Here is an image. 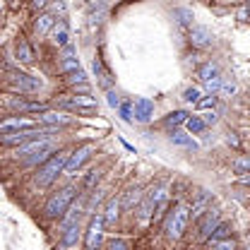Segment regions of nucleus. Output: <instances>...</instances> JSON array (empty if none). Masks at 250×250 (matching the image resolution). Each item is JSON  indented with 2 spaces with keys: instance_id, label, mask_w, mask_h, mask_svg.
I'll return each mask as SVG.
<instances>
[{
  "instance_id": "nucleus-1",
  "label": "nucleus",
  "mask_w": 250,
  "mask_h": 250,
  "mask_svg": "<svg viewBox=\"0 0 250 250\" xmlns=\"http://www.w3.org/2000/svg\"><path fill=\"white\" fill-rule=\"evenodd\" d=\"M67 159H70V152H56L53 156H48L43 164H41V168H39V173H36V186H51L58 176H61L62 171H65V164H67Z\"/></svg>"
},
{
  "instance_id": "nucleus-2",
  "label": "nucleus",
  "mask_w": 250,
  "mask_h": 250,
  "mask_svg": "<svg viewBox=\"0 0 250 250\" xmlns=\"http://www.w3.org/2000/svg\"><path fill=\"white\" fill-rule=\"evenodd\" d=\"M75 195H77V188L75 186H65L61 188L48 202H46V207H43V212H46V217L48 219H61L65 212H67V207L72 205V200H75Z\"/></svg>"
},
{
  "instance_id": "nucleus-3",
  "label": "nucleus",
  "mask_w": 250,
  "mask_h": 250,
  "mask_svg": "<svg viewBox=\"0 0 250 250\" xmlns=\"http://www.w3.org/2000/svg\"><path fill=\"white\" fill-rule=\"evenodd\" d=\"M188 221H190V207H188V205H178V207L168 214L166 224H164L166 238H168V241H178V238L186 233Z\"/></svg>"
},
{
  "instance_id": "nucleus-4",
  "label": "nucleus",
  "mask_w": 250,
  "mask_h": 250,
  "mask_svg": "<svg viewBox=\"0 0 250 250\" xmlns=\"http://www.w3.org/2000/svg\"><path fill=\"white\" fill-rule=\"evenodd\" d=\"M56 108H62V111H70V113H80V116H89V113H96V101L92 96L82 94V96H62V99H56Z\"/></svg>"
},
{
  "instance_id": "nucleus-5",
  "label": "nucleus",
  "mask_w": 250,
  "mask_h": 250,
  "mask_svg": "<svg viewBox=\"0 0 250 250\" xmlns=\"http://www.w3.org/2000/svg\"><path fill=\"white\" fill-rule=\"evenodd\" d=\"M197 77H200V82L205 84V89L209 94H217L219 87H221V70H219V65L214 61H207L202 62L200 67H197Z\"/></svg>"
},
{
  "instance_id": "nucleus-6",
  "label": "nucleus",
  "mask_w": 250,
  "mask_h": 250,
  "mask_svg": "<svg viewBox=\"0 0 250 250\" xmlns=\"http://www.w3.org/2000/svg\"><path fill=\"white\" fill-rule=\"evenodd\" d=\"M7 82L15 92H22V94H34L41 89V80L31 77L27 72H17V70H10L7 72Z\"/></svg>"
},
{
  "instance_id": "nucleus-7",
  "label": "nucleus",
  "mask_w": 250,
  "mask_h": 250,
  "mask_svg": "<svg viewBox=\"0 0 250 250\" xmlns=\"http://www.w3.org/2000/svg\"><path fill=\"white\" fill-rule=\"evenodd\" d=\"M164 197H166V190H164V188H152V190L142 197V205H140V221H142V224H149V221H152L156 205H159Z\"/></svg>"
},
{
  "instance_id": "nucleus-8",
  "label": "nucleus",
  "mask_w": 250,
  "mask_h": 250,
  "mask_svg": "<svg viewBox=\"0 0 250 250\" xmlns=\"http://www.w3.org/2000/svg\"><path fill=\"white\" fill-rule=\"evenodd\" d=\"M94 154V145H82L80 149H75V152H70V159H67V164H65V176H77V171L82 168V164Z\"/></svg>"
},
{
  "instance_id": "nucleus-9",
  "label": "nucleus",
  "mask_w": 250,
  "mask_h": 250,
  "mask_svg": "<svg viewBox=\"0 0 250 250\" xmlns=\"http://www.w3.org/2000/svg\"><path fill=\"white\" fill-rule=\"evenodd\" d=\"M219 219H221V212H219L217 207H214V209L209 207L202 217L197 219V238H200V241H207V238L212 236V231L217 229Z\"/></svg>"
},
{
  "instance_id": "nucleus-10",
  "label": "nucleus",
  "mask_w": 250,
  "mask_h": 250,
  "mask_svg": "<svg viewBox=\"0 0 250 250\" xmlns=\"http://www.w3.org/2000/svg\"><path fill=\"white\" fill-rule=\"evenodd\" d=\"M104 214H94L87 231H84V246L92 250V248H99L101 246V236H104Z\"/></svg>"
},
{
  "instance_id": "nucleus-11",
  "label": "nucleus",
  "mask_w": 250,
  "mask_h": 250,
  "mask_svg": "<svg viewBox=\"0 0 250 250\" xmlns=\"http://www.w3.org/2000/svg\"><path fill=\"white\" fill-rule=\"evenodd\" d=\"M48 147H56L48 137H34V140H29V142H24V145L17 147V156L29 159V156L39 154V152H43V149H48Z\"/></svg>"
},
{
  "instance_id": "nucleus-12",
  "label": "nucleus",
  "mask_w": 250,
  "mask_h": 250,
  "mask_svg": "<svg viewBox=\"0 0 250 250\" xmlns=\"http://www.w3.org/2000/svg\"><path fill=\"white\" fill-rule=\"evenodd\" d=\"M132 113H135V121L137 123H149L152 121V116H154V101H149V99H137V101H132Z\"/></svg>"
},
{
  "instance_id": "nucleus-13",
  "label": "nucleus",
  "mask_w": 250,
  "mask_h": 250,
  "mask_svg": "<svg viewBox=\"0 0 250 250\" xmlns=\"http://www.w3.org/2000/svg\"><path fill=\"white\" fill-rule=\"evenodd\" d=\"M77 67H80V58H77L72 43H67V46L62 48L61 62H58V72H61V75H70V72H75Z\"/></svg>"
},
{
  "instance_id": "nucleus-14",
  "label": "nucleus",
  "mask_w": 250,
  "mask_h": 250,
  "mask_svg": "<svg viewBox=\"0 0 250 250\" xmlns=\"http://www.w3.org/2000/svg\"><path fill=\"white\" fill-rule=\"evenodd\" d=\"M209 205H212V195H209L207 190H197V192H195V200H192V205H190V217L200 219L209 209Z\"/></svg>"
},
{
  "instance_id": "nucleus-15",
  "label": "nucleus",
  "mask_w": 250,
  "mask_h": 250,
  "mask_svg": "<svg viewBox=\"0 0 250 250\" xmlns=\"http://www.w3.org/2000/svg\"><path fill=\"white\" fill-rule=\"evenodd\" d=\"M36 121H31L27 116H7L0 121V132H15V130H22V127H34Z\"/></svg>"
},
{
  "instance_id": "nucleus-16",
  "label": "nucleus",
  "mask_w": 250,
  "mask_h": 250,
  "mask_svg": "<svg viewBox=\"0 0 250 250\" xmlns=\"http://www.w3.org/2000/svg\"><path fill=\"white\" fill-rule=\"evenodd\" d=\"M51 41H53V46H58V48H65V46L70 43V27H67L65 20H58V22L53 24V29H51Z\"/></svg>"
},
{
  "instance_id": "nucleus-17",
  "label": "nucleus",
  "mask_w": 250,
  "mask_h": 250,
  "mask_svg": "<svg viewBox=\"0 0 250 250\" xmlns=\"http://www.w3.org/2000/svg\"><path fill=\"white\" fill-rule=\"evenodd\" d=\"M190 43L195 48H209L212 46V31L207 27H190Z\"/></svg>"
},
{
  "instance_id": "nucleus-18",
  "label": "nucleus",
  "mask_w": 250,
  "mask_h": 250,
  "mask_svg": "<svg viewBox=\"0 0 250 250\" xmlns=\"http://www.w3.org/2000/svg\"><path fill=\"white\" fill-rule=\"evenodd\" d=\"M39 121L46 123V125H53V127H61V125H67L72 118H70L67 113H62V111H51V108H46V111L39 113Z\"/></svg>"
},
{
  "instance_id": "nucleus-19",
  "label": "nucleus",
  "mask_w": 250,
  "mask_h": 250,
  "mask_svg": "<svg viewBox=\"0 0 250 250\" xmlns=\"http://www.w3.org/2000/svg\"><path fill=\"white\" fill-rule=\"evenodd\" d=\"M10 106H12L17 113H41V111L48 108V106L41 104V101H24V99H12Z\"/></svg>"
},
{
  "instance_id": "nucleus-20",
  "label": "nucleus",
  "mask_w": 250,
  "mask_h": 250,
  "mask_svg": "<svg viewBox=\"0 0 250 250\" xmlns=\"http://www.w3.org/2000/svg\"><path fill=\"white\" fill-rule=\"evenodd\" d=\"M53 24H56L53 12H41V15L34 20V34H36V36H46V34H51Z\"/></svg>"
},
{
  "instance_id": "nucleus-21",
  "label": "nucleus",
  "mask_w": 250,
  "mask_h": 250,
  "mask_svg": "<svg viewBox=\"0 0 250 250\" xmlns=\"http://www.w3.org/2000/svg\"><path fill=\"white\" fill-rule=\"evenodd\" d=\"M80 236H82V226H80V221H75V224H70L67 229H62L61 246L62 248H72V246H77V243H80Z\"/></svg>"
},
{
  "instance_id": "nucleus-22",
  "label": "nucleus",
  "mask_w": 250,
  "mask_h": 250,
  "mask_svg": "<svg viewBox=\"0 0 250 250\" xmlns=\"http://www.w3.org/2000/svg\"><path fill=\"white\" fill-rule=\"evenodd\" d=\"M142 197H145L142 188H140V186H130L127 190H125L123 202H121V205H123V209H127V212H130V209H135V207L142 202Z\"/></svg>"
},
{
  "instance_id": "nucleus-23",
  "label": "nucleus",
  "mask_w": 250,
  "mask_h": 250,
  "mask_svg": "<svg viewBox=\"0 0 250 250\" xmlns=\"http://www.w3.org/2000/svg\"><path fill=\"white\" fill-rule=\"evenodd\" d=\"M121 200H116V197H111L108 202H106V209H104V221L106 224H116L118 217H121Z\"/></svg>"
},
{
  "instance_id": "nucleus-24",
  "label": "nucleus",
  "mask_w": 250,
  "mask_h": 250,
  "mask_svg": "<svg viewBox=\"0 0 250 250\" xmlns=\"http://www.w3.org/2000/svg\"><path fill=\"white\" fill-rule=\"evenodd\" d=\"M15 53H17V61L24 62V65L34 62V51H31L29 41H24V39H20V41H17V46H15Z\"/></svg>"
},
{
  "instance_id": "nucleus-25",
  "label": "nucleus",
  "mask_w": 250,
  "mask_h": 250,
  "mask_svg": "<svg viewBox=\"0 0 250 250\" xmlns=\"http://www.w3.org/2000/svg\"><path fill=\"white\" fill-rule=\"evenodd\" d=\"M188 118H190V116H188V111H173V113H168V116H166L164 125H166V127H178V125H186Z\"/></svg>"
},
{
  "instance_id": "nucleus-26",
  "label": "nucleus",
  "mask_w": 250,
  "mask_h": 250,
  "mask_svg": "<svg viewBox=\"0 0 250 250\" xmlns=\"http://www.w3.org/2000/svg\"><path fill=\"white\" fill-rule=\"evenodd\" d=\"M171 142L178 145V147H186V149H197V142L190 140V137L183 135V132H171Z\"/></svg>"
},
{
  "instance_id": "nucleus-27",
  "label": "nucleus",
  "mask_w": 250,
  "mask_h": 250,
  "mask_svg": "<svg viewBox=\"0 0 250 250\" xmlns=\"http://www.w3.org/2000/svg\"><path fill=\"white\" fill-rule=\"evenodd\" d=\"M173 17L178 20V24L181 27H192V12L188 10V7H178V10H173Z\"/></svg>"
},
{
  "instance_id": "nucleus-28",
  "label": "nucleus",
  "mask_w": 250,
  "mask_h": 250,
  "mask_svg": "<svg viewBox=\"0 0 250 250\" xmlns=\"http://www.w3.org/2000/svg\"><path fill=\"white\" fill-rule=\"evenodd\" d=\"M186 127L192 132V135H200V132L207 127V123H205V118H200V116H190L186 121Z\"/></svg>"
},
{
  "instance_id": "nucleus-29",
  "label": "nucleus",
  "mask_w": 250,
  "mask_h": 250,
  "mask_svg": "<svg viewBox=\"0 0 250 250\" xmlns=\"http://www.w3.org/2000/svg\"><path fill=\"white\" fill-rule=\"evenodd\" d=\"M219 238H231V224H224V221H219L217 229L212 231V236H209L207 241H219Z\"/></svg>"
},
{
  "instance_id": "nucleus-30",
  "label": "nucleus",
  "mask_w": 250,
  "mask_h": 250,
  "mask_svg": "<svg viewBox=\"0 0 250 250\" xmlns=\"http://www.w3.org/2000/svg\"><path fill=\"white\" fill-rule=\"evenodd\" d=\"M101 176H104V168H92V171L87 173L84 183H82V190H92V188L101 181Z\"/></svg>"
},
{
  "instance_id": "nucleus-31",
  "label": "nucleus",
  "mask_w": 250,
  "mask_h": 250,
  "mask_svg": "<svg viewBox=\"0 0 250 250\" xmlns=\"http://www.w3.org/2000/svg\"><path fill=\"white\" fill-rule=\"evenodd\" d=\"M202 96H205V94H202V89H200V87H188L186 92H183V99H186V104H192V106H195V104H197V101H200Z\"/></svg>"
},
{
  "instance_id": "nucleus-32",
  "label": "nucleus",
  "mask_w": 250,
  "mask_h": 250,
  "mask_svg": "<svg viewBox=\"0 0 250 250\" xmlns=\"http://www.w3.org/2000/svg\"><path fill=\"white\" fill-rule=\"evenodd\" d=\"M236 92V82L233 80H221V87H219V96H224V99H229L231 94Z\"/></svg>"
},
{
  "instance_id": "nucleus-33",
  "label": "nucleus",
  "mask_w": 250,
  "mask_h": 250,
  "mask_svg": "<svg viewBox=\"0 0 250 250\" xmlns=\"http://www.w3.org/2000/svg\"><path fill=\"white\" fill-rule=\"evenodd\" d=\"M82 82H87V72L82 67H77L75 72L67 75V84H82Z\"/></svg>"
},
{
  "instance_id": "nucleus-34",
  "label": "nucleus",
  "mask_w": 250,
  "mask_h": 250,
  "mask_svg": "<svg viewBox=\"0 0 250 250\" xmlns=\"http://www.w3.org/2000/svg\"><path fill=\"white\" fill-rule=\"evenodd\" d=\"M94 70L99 72V77H101V84H104L106 89H111V80H108V72L104 70V65H101V61H99V58L94 61Z\"/></svg>"
},
{
  "instance_id": "nucleus-35",
  "label": "nucleus",
  "mask_w": 250,
  "mask_h": 250,
  "mask_svg": "<svg viewBox=\"0 0 250 250\" xmlns=\"http://www.w3.org/2000/svg\"><path fill=\"white\" fill-rule=\"evenodd\" d=\"M195 106H197V108H202V111H205V108H214V106H217V96H214V94H209V96H202V99H200Z\"/></svg>"
},
{
  "instance_id": "nucleus-36",
  "label": "nucleus",
  "mask_w": 250,
  "mask_h": 250,
  "mask_svg": "<svg viewBox=\"0 0 250 250\" xmlns=\"http://www.w3.org/2000/svg\"><path fill=\"white\" fill-rule=\"evenodd\" d=\"M53 149H56V147H48V149H43V152H39V154L29 156V159H27V161H29V164H43V161H46V159H48V156H53V154H51V152H53Z\"/></svg>"
},
{
  "instance_id": "nucleus-37",
  "label": "nucleus",
  "mask_w": 250,
  "mask_h": 250,
  "mask_svg": "<svg viewBox=\"0 0 250 250\" xmlns=\"http://www.w3.org/2000/svg\"><path fill=\"white\" fill-rule=\"evenodd\" d=\"M207 246H212V248H224V250L236 248V243H233L231 238H219V241H207Z\"/></svg>"
},
{
  "instance_id": "nucleus-38",
  "label": "nucleus",
  "mask_w": 250,
  "mask_h": 250,
  "mask_svg": "<svg viewBox=\"0 0 250 250\" xmlns=\"http://www.w3.org/2000/svg\"><path fill=\"white\" fill-rule=\"evenodd\" d=\"M121 118H123L125 123H132V101L121 104Z\"/></svg>"
},
{
  "instance_id": "nucleus-39",
  "label": "nucleus",
  "mask_w": 250,
  "mask_h": 250,
  "mask_svg": "<svg viewBox=\"0 0 250 250\" xmlns=\"http://www.w3.org/2000/svg\"><path fill=\"white\" fill-rule=\"evenodd\" d=\"M106 248H111V250H123V248H127V241H123V238H111V241L106 243Z\"/></svg>"
},
{
  "instance_id": "nucleus-40",
  "label": "nucleus",
  "mask_w": 250,
  "mask_h": 250,
  "mask_svg": "<svg viewBox=\"0 0 250 250\" xmlns=\"http://www.w3.org/2000/svg\"><path fill=\"white\" fill-rule=\"evenodd\" d=\"M106 99H108V106H111V108L121 106V99H118V94L113 92V89H108V94H106Z\"/></svg>"
},
{
  "instance_id": "nucleus-41",
  "label": "nucleus",
  "mask_w": 250,
  "mask_h": 250,
  "mask_svg": "<svg viewBox=\"0 0 250 250\" xmlns=\"http://www.w3.org/2000/svg\"><path fill=\"white\" fill-rule=\"evenodd\" d=\"M61 12V17L65 15V5H62V0H53V15H58Z\"/></svg>"
},
{
  "instance_id": "nucleus-42",
  "label": "nucleus",
  "mask_w": 250,
  "mask_h": 250,
  "mask_svg": "<svg viewBox=\"0 0 250 250\" xmlns=\"http://www.w3.org/2000/svg\"><path fill=\"white\" fill-rule=\"evenodd\" d=\"M205 123H207V125H214V123H217V113H214V108L205 113Z\"/></svg>"
},
{
  "instance_id": "nucleus-43",
  "label": "nucleus",
  "mask_w": 250,
  "mask_h": 250,
  "mask_svg": "<svg viewBox=\"0 0 250 250\" xmlns=\"http://www.w3.org/2000/svg\"><path fill=\"white\" fill-rule=\"evenodd\" d=\"M236 168H241V171H250V159H238V161H236Z\"/></svg>"
},
{
  "instance_id": "nucleus-44",
  "label": "nucleus",
  "mask_w": 250,
  "mask_h": 250,
  "mask_svg": "<svg viewBox=\"0 0 250 250\" xmlns=\"http://www.w3.org/2000/svg\"><path fill=\"white\" fill-rule=\"evenodd\" d=\"M48 2H51V0H31V7H34V10H43Z\"/></svg>"
},
{
  "instance_id": "nucleus-45",
  "label": "nucleus",
  "mask_w": 250,
  "mask_h": 250,
  "mask_svg": "<svg viewBox=\"0 0 250 250\" xmlns=\"http://www.w3.org/2000/svg\"><path fill=\"white\" fill-rule=\"evenodd\" d=\"M72 87H75V94H77V92H80V94H87V92H89L87 82H82V84H72Z\"/></svg>"
},
{
  "instance_id": "nucleus-46",
  "label": "nucleus",
  "mask_w": 250,
  "mask_h": 250,
  "mask_svg": "<svg viewBox=\"0 0 250 250\" xmlns=\"http://www.w3.org/2000/svg\"><path fill=\"white\" fill-rule=\"evenodd\" d=\"M241 181H243V183H250V176H241Z\"/></svg>"
},
{
  "instance_id": "nucleus-47",
  "label": "nucleus",
  "mask_w": 250,
  "mask_h": 250,
  "mask_svg": "<svg viewBox=\"0 0 250 250\" xmlns=\"http://www.w3.org/2000/svg\"><path fill=\"white\" fill-rule=\"evenodd\" d=\"M12 7H17V0H12Z\"/></svg>"
},
{
  "instance_id": "nucleus-48",
  "label": "nucleus",
  "mask_w": 250,
  "mask_h": 250,
  "mask_svg": "<svg viewBox=\"0 0 250 250\" xmlns=\"http://www.w3.org/2000/svg\"><path fill=\"white\" fill-rule=\"evenodd\" d=\"M248 5H250V0H248Z\"/></svg>"
}]
</instances>
